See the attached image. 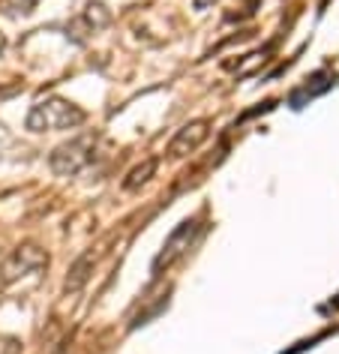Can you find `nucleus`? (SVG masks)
I'll use <instances>...</instances> for the list:
<instances>
[{"mask_svg": "<svg viewBox=\"0 0 339 354\" xmlns=\"http://www.w3.org/2000/svg\"><path fill=\"white\" fill-rule=\"evenodd\" d=\"M84 120H87V111L82 105L69 102L64 96H48V100H39L28 111L24 127L30 132H64V129H78Z\"/></svg>", "mask_w": 339, "mask_h": 354, "instance_id": "nucleus-1", "label": "nucleus"}, {"mask_svg": "<svg viewBox=\"0 0 339 354\" xmlns=\"http://www.w3.org/2000/svg\"><path fill=\"white\" fill-rule=\"evenodd\" d=\"M330 84H333V75H330V73H315V75H312L306 84L300 87V91H294V93H291V105H294V109H297L300 100H315V96L324 93Z\"/></svg>", "mask_w": 339, "mask_h": 354, "instance_id": "nucleus-7", "label": "nucleus"}, {"mask_svg": "<svg viewBox=\"0 0 339 354\" xmlns=\"http://www.w3.org/2000/svg\"><path fill=\"white\" fill-rule=\"evenodd\" d=\"M93 264H96L93 252H84L73 261V268H69V273H66V282H64L66 295H75V291H82L87 286V279H91V273H93Z\"/></svg>", "mask_w": 339, "mask_h": 354, "instance_id": "nucleus-6", "label": "nucleus"}, {"mask_svg": "<svg viewBox=\"0 0 339 354\" xmlns=\"http://www.w3.org/2000/svg\"><path fill=\"white\" fill-rule=\"evenodd\" d=\"M82 24L91 33L109 28V24H111V10H105V3H100V0H91V3H87V10H84V15H82Z\"/></svg>", "mask_w": 339, "mask_h": 354, "instance_id": "nucleus-9", "label": "nucleus"}, {"mask_svg": "<svg viewBox=\"0 0 339 354\" xmlns=\"http://www.w3.org/2000/svg\"><path fill=\"white\" fill-rule=\"evenodd\" d=\"M42 268H48V252L37 243H21L19 250H12L6 255V261L0 264V282L3 286H12L28 273H37Z\"/></svg>", "mask_w": 339, "mask_h": 354, "instance_id": "nucleus-3", "label": "nucleus"}, {"mask_svg": "<svg viewBox=\"0 0 339 354\" xmlns=\"http://www.w3.org/2000/svg\"><path fill=\"white\" fill-rule=\"evenodd\" d=\"M201 223L199 219H183L181 225L174 228L172 234L165 237V243H163V250H159V255L154 259V273L159 277V273H163V268H172V264L181 259V255L190 250V246L199 241V234H201Z\"/></svg>", "mask_w": 339, "mask_h": 354, "instance_id": "nucleus-4", "label": "nucleus"}, {"mask_svg": "<svg viewBox=\"0 0 339 354\" xmlns=\"http://www.w3.org/2000/svg\"><path fill=\"white\" fill-rule=\"evenodd\" d=\"M39 0H0V12L10 15V19H28L37 10Z\"/></svg>", "mask_w": 339, "mask_h": 354, "instance_id": "nucleus-10", "label": "nucleus"}, {"mask_svg": "<svg viewBox=\"0 0 339 354\" xmlns=\"http://www.w3.org/2000/svg\"><path fill=\"white\" fill-rule=\"evenodd\" d=\"M192 3H195V10H208V6L217 3V0H192Z\"/></svg>", "mask_w": 339, "mask_h": 354, "instance_id": "nucleus-12", "label": "nucleus"}, {"mask_svg": "<svg viewBox=\"0 0 339 354\" xmlns=\"http://www.w3.org/2000/svg\"><path fill=\"white\" fill-rule=\"evenodd\" d=\"M0 354H21V339L10 333H0Z\"/></svg>", "mask_w": 339, "mask_h": 354, "instance_id": "nucleus-11", "label": "nucleus"}, {"mask_svg": "<svg viewBox=\"0 0 339 354\" xmlns=\"http://www.w3.org/2000/svg\"><path fill=\"white\" fill-rule=\"evenodd\" d=\"M330 306H333V309H339V295H336V300H330Z\"/></svg>", "mask_w": 339, "mask_h": 354, "instance_id": "nucleus-14", "label": "nucleus"}, {"mask_svg": "<svg viewBox=\"0 0 339 354\" xmlns=\"http://www.w3.org/2000/svg\"><path fill=\"white\" fill-rule=\"evenodd\" d=\"M210 136V123L208 120H190L183 123L181 129L174 132L172 145H168V153L172 156H186V153H195L204 141Z\"/></svg>", "mask_w": 339, "mask_h": 354, "instance_id": "nucleus-5", "label": "nucleus"}, {"mask_svg": "<svg viewBox=\"0 0 339 354\" xmlns=\"http://www.w3.org/2000/svg\"><path fill=\"white\" fill-rule=\"evenodd\" d=\"M93 145L96 138L93 136H78V138H69L64 145H57L48 156V168L55 171L57 177H75L82 174L93 159Z\"/></svg>", "mask_w": 339, "mask_h": 354, "instance_id": "nucleus-2", "label": "nucleus"}, {"mask_svg": "<svg viewBox=\"0 0 339 354\" xmlns=\"http://www.w3.org/2000/svg\"><path fill=\"white\" fill-rule=\"evenodd\" d=\"M156 165H159V162H156V156H147L145 162H138L127 177H123V189H127V192H138V189L150 180V177L156 174Z\"/></svg>", "mask_w": 339, "mask_h": 354, "instance_id": "nucleus-8", "label": "nucleus"}, {"mask_svg": "<svg viewBox=\"0 0 339 354\" xmlns=\"http://www.w3.org/2000/svg\"><path fill=\"white\" fill-rule=\"evenodd\" d=\"M3 51H6V37L0 33V55H3Z\"/></svg>", "mask_w": 339, "mask_h": 354, "instance_id": "nucleus-13", "label": "nucleus"}]
</instances>
